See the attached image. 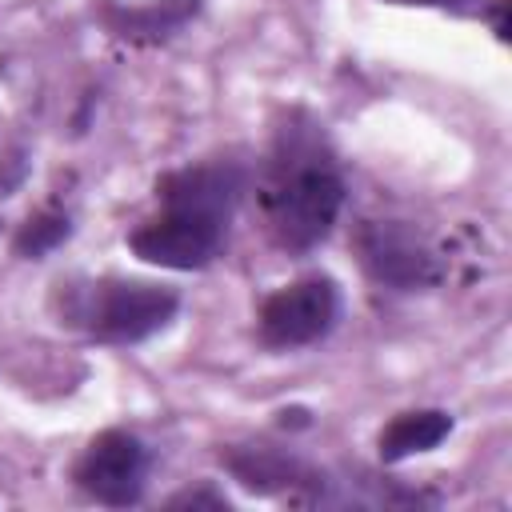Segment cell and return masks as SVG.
I'll return each mask as SVG.
<instances>
[{
	"mask_svg": "<svg viewBox=\"0 0 512 512\" xmlns=\"http://www.w3.org/2000/svg\"><path fill=\"white\" fill-rule=\"evenodd\" d=\"M260 200L272 240L288 252H312L344 208V180L328 152H320V140L292 128L276 140Z\"/></svg>",
	"mask_w": 512,
	"mask_h": 512,
	"instance_id": "cell-1",
	"label": "cell"
},
{
	"mask_svg": "<svg viewBox=\"0 0 512 512\" xmlns=\"http://www.w3.org/2000/svg\"><path fill=\"white\" fill-rule=\"evenodd\" d=\"M56 304L60 324L84 328L100 344H140L176 320L180 296L152 280L104 276L84 284H60Z\"/></svg>",
	"mask_w": 512,
	"mask_h": 512,
	"instance_id": "cell-2",
	"label": "cell"
},
{
	"mask_svg": "<svg viewBox=\"0 0 512 512\" xmlns=\"http://www.w3.org/2000/svg\"><path fill=\"white\" fill-rule=\"evenodd\" d=\"M228 220L232 216L192 208V204H160V212L128 236V248L144 264L172 268V272H196L220 256Z\"/></svg>",
	"mask_w": 512,
	"mask_h": 512,
	"instance_id": "cell-3",
	"label": "cell"
},
{
	"mask_svg": "<svg viewBox=\"0 0 512 512\" xmlns=\"http://www.w3.org/2000/svg\"><path fill=\"white\" fill-rule=\"evenodd\" d=\"M340 320V288L332 276H300L276 288L256 316L260 340L268 348L292 352L324 340Z\"/></svg>",
	"mask_w": 512,
	"mask_h": 512,
	"instance_id": "cell-4",
	"label": "cell"
},
{
	"mask_svg": "<svg viewBox=\"0 0 512 512\" xmlns=\"http://www.w3.org/2000/svg\"><path fill=\"white\" fill-rule=\"evenodd\" d=\"M356 252L364 272L392 292H424L444 280L440 256L400 220H364L356 232Z\"/></svg>",
	"mask_w": 512,
	"mask_h": 512,
	"instance_id": "cell-5",
	"label": "cell"
},
{
	"mask_svg": "<svg viewBox=\"0 0 512 512\" xmlns=\"http://www.w3.org/2000/svg\"><path fill=\"white\" fill-rule=\"evenodd\" d=\"M72 480L96 504H108V508L140 504L144 484H148V448L140 436L124 428H108L92 436V444L80 452Z\"/></svg>",
	"mask_w": 512,
	"mask_h": 512,
	"instance_id": "cell-6",
	"label": "cell"
},
{
	"mask_svg": "<svg viewBox=\"0 0 512 512\" xmlns=\"http://www.w3.org/2000/svg\"><path fill=\"white\" fill-rule=\"evenodd\" d=\"M200 0H148V4H124V0H100L96 20L108 36L128 44H160L176 36L188 20H196Z\"/></svg>",
	"mask_w": 512,
	"mask_h": 512,
	"instance_id": "cell-7",
	"label": "cell"
},
{
	"mask_svg": "<svg viewBox=\"0 0 512 512\" xmlns=\"http://www.w3.org/2000/svg\"><path fill=\"white\" fill-rule=\"evenodd\" d=\"M220 460H224V468H228L248 492H260V496H276V492H284V488L316 484V480H320L304 460H296V456H288V452H276V448H268V444L228 448V452H220Z\"/></svg>",
	"mask_w": 512,
	"mask_h": 512,
	"instance_id": "cell-8",
	"label": "cell"
},
{
	"mask_svg": "<svg viewBox=\"0 0 512 512\" xmlns=\"http://www.w3.org/2000/svg\"><path fill=\"white\" fill-rule=\"evenodd\" d=\"M448 432H452V416L444 408H412L384 424L376 448H380L384 464H400L408 456L432 452L440 440H448Z\"/></svg>",
	"mask_w": 512,
	"mask_h": 512,
	"instance_id": "cell-9",
	"label": "cell"
},
{
	"mask_svg": "<svg viewBox=\"0 0 512 512\" xmlns=\"http://www.w3.org/2000/svg\"><path fill=\"white\" fill-rule=\"evenodd\" d=\"M68 236H72V220H68L64 212H36V216H28V220L16 228V236H12V256H20V260H40V256H48L52 248H60Z\"/></svg>",
	"mask_w": 512,
	"mask_h": 512,
	"instance_id": "cell-10",
	"label": "cell"
},
{
	"mask_svg": "<svg viewBox=\"0 0 512 512\" xmlns=\"http://www.w3.org/2000/svg\"><path fill=\"white\" fill-rule=\"evenodd\" d=\"M24 156H8V160H0V196H8L20 180H24Z\"/></svg>",
	"mask_w": 512,
	"mask_h": 512,
	"instance_id": "cell-11",
	"label": "cell"
},
{
	"mask_svg": "<svg viewBox=\"0 0 512 512\" xmlns=\"http://www.w3.org/2000/svg\"><path fill=\"white\" fill-rule=\"evenodd\" d=\"M172 504H212V508H228V500L216 496V492H180V496H172Z\"/></svg>",
	"mask_w": 512,
	"mask_h": 512,
	"instance_id": "cell-12",
	"label": "cell"
}]
</instances>
